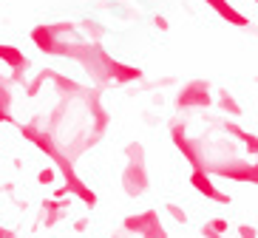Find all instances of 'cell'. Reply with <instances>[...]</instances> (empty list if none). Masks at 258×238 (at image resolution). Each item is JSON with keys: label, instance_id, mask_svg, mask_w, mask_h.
<instances>
[{"label": "cell", "instance_id": "1", "mask_svg": "<svg viewBox=\"0 0 258 238\" xmlns=\"http://www.w3.org/2000/svg\"><path fill=\"white\" fill-rule=\"evenodd\" d=\"M119 187L128 199H139L151 190V173H148V153L142 142H131L125 147V168L119 176Z\"/></svg>", "mask_w": 258, "mask_h": 238}, {"label": "cell", "instance_id": "2", "mask_svg": "<svg viewBox=\"0 0 258 238\" xmlns=\"http://www.w3.org/2000/svg\"><path fill=\"white\" fill-rule=\"evenodd\" d=\"M122 232L137 235V238H170V232L165 227V218H162V213L156 207L125 215L122 218Z\"/></svg>", "mask_w": 258, "mask_h": 238}, {"label": "cell", "instance_id": "3", "mask_svg": "<svg viewBox=\"0 0 258 238\" xmlns=\"http://www.w3.org/2000/svg\"><path fill=\"white\" fill-rule=\"evenodd\" d=\"M31 43L37 46V51H43L46 57H66L69 51V43L74 40H62L57 31H54L51 23H40L31 29Z\"/></svg>", "mask_w": 258, "mask_h": 238}, {"label": "cell", "instance_id": "4", "mask_svg": "<svg viewBox=\"0 0 258 238\" xmlns=\"http://www.w3.org/2000/svg\"><path fill=\"white\" fill-rule=\"evenodd\" d=\"M190 187L196 193H202V196H205L207 201H213V204H221V207H230V204H233V196L219 190L216 182H213V173H207V170H202V168L190 170Z\"/></svg>", "mask_w": 258, "mask_h": 238}, {"label": "cell", "instance_id": "5", "mask_svg": "<svg viewBox=\"0 0 258 238\" xmlns=\"http://www.w3.org/2000/svg\"><path fill=\"white\" fill-rule=\"evenodd\" d=\"M69 210H71V196L69 199H43L40 204V213H37V224L34 227H46V230H54L60 221L69 218Z\"/></svg>", "mask_w": 258, "mask_h": 238}, {"label": "cell", "instance_id": "6", "mask_svg": "<svg viewBox=\"0 0 258 238\" xmlns=\"http://www.w3.org/2000/svg\"><path fill=\"white\" fill-rule=\"evenodd\" d=\"M210 105V88H207L205 80H193L176 94V108L179 111H187V108H205Z\"/></svg>", "mask_w": 258, "mask_h": 238}, {"label": "cell", "instance_id": "7", "mask_svg": "<svg viewBox=\"0 0 258 238\" xmlns=\"http://www.w3.org/2000/svg\"><path fill=\"white\" fill-rule=\"evenodd\" d=\"M105 74H108V80L116 83V85H128V83L142 80V68H137V65H125V62L108 57V54H105Z\"/></svg>", "mask_w": 258, "mask_h": 238}, {"label": "cell", "instance_id": "8", "mask_svg": "<svg viewBox=\"0 0 258 238\" xmlns=\"http://www.w3.org/2000/svg\"><path fill=\"white\" fill-rule=\"evenodd\" d=\"M0 62L9 65V71H29L31 62L17 46H9V43H0Z\"/></svg>", "mask_w": 258, "mask_h": 238}, {"label": "cell", "instance_id": "9", "mask_svg": "<svg viewBox=\"0 0 258 238\" xmlns=\"http://www.w3.org/2000/svg\"><path fill=\"white\" fill-rule=\"evenodd\" d=\"M207 3H210V6L216 9V12H219L221 17H224V20H230L233 26H247V17H244V15H238V12H235L233 6H227L224 0H207Z\"/></svg>", "mask_w": 258, "mask_h": 238}, {"label": "cell", "instance_id": "10", "mask_svg": "<svg viewBox=\"0 0 258 238\" xmlns=\"http://www.w3.org/2000/svg\"><path fill=\"white\" fill-rule=\"evenodd\" d=\"M227 230H230V221L224 215H213L202 224V232H213V235H227Z\"/></svg>", "mask_w": 258, "mask_h": 238}, {"label": "cell", "instance_id": "11", "mask_svg": "<svg viewBox=\"0 0 258 238\" xmlns=\"http://www.w3.org/2000/svg\"><path fill=\"white\" fill-rule=\"evenodd\" d=\"M162 213H165V215H170V221L182 224V227H187V224H190V215L184 213V207H179L176 201H167L165 207H162Z\"/></svg>", "mask_w": 258, "mask_h": 238}, {"label": "cell", "instance_id": "12", "mask_svg": "<svg viewBox=\"0 0 258 238\" xmlns=\"http://www.w3.org/2000/svg\"><path fill=\"white\" fill-rule=\"evenodd\" d=\"M46 83H48V80L43 77V71H40L37 77L31 80V83H26V85H23V94L29 97V100H34V97H37V94L43 91V85H46Z\"/></svg>", "mask_w": 258, "mask_h": 238}, {"label": "cell", "instance_id": "13", "mask_svg": "<svg viewBox=\"0 0 258 238\" xmlns=\"http://www.w3.org/2000/svg\"><path fill=\"white\" fill-rule=\"evenodd\" d=\"M12 102H15V97H12V83L3 77L0 80V111H9Z\"/></svg>", "mask_w": 258, "mask_h": 238}, {"label": "cell", "instance_id": "14", "mask_svg": "<svg viewBox=\"0 0 258 238\" xmlns=\"http://www.w3.org/2000/svg\"><path fill=\"white\" fill-rule=\"evenodd\" d=\"M219 105H221V111H227V114H233V116H238V114H241V105H238V102H235L227 91H221Z\"/></svg>", "mask_w": 258, "mask_h": 238}, {"label": "cell", "instance_id": "15", "mask_svg": "<svg viewBox=\"0 0 258 238\" xmlns=\"http://www.w3.org/2000/svg\"><path fill=\"white\" fill-rule=\"evenodd\" d=\"M80 29L85 31V40H88V43H97V40L102 37V29H99L97 23H91V20H83V23H80Z\"/></svg>", "mask_w": 258, "mask_h": 238}, {"label": "cell", "instance_id": "16", "mask_svg": "<svg viewBox=\"0 0 258 238\" xmlns=\"http://www.w3.org/2000/svg\"><path fill=\"white\" fill-rule=\"evenodd\" d=\"M54 182H57V168H43V170H37V185L51 187Z\"/></svg>", "mask_w": 258, "mask_h": 238}, {"label": "cell", "instance_id": "17", "mask_svg": "<svg viewBox=\"0 0 258 238\" xmlns=\"http://www.w3.org/2000/svg\"><path fill=\"white\" fill-rule=\"evenodd\" d=\"M235 230H238V235H241V238H258V227H255V224H238Z\"/></svg>", "mask_w": 258, "mask_h": 238}, {"label": "cell", "instance_id": "18", "mask_svg": "<svg viewBox=\"0 0 258 238\" xmlns=\"http://www.w3.org/2000/svg\"><path fill=\"white\" fill-rule=\"evenodd\" d=\"M88 227H91V215H83V218H77V221L71 224V230L74 232H85Z\"/></svg>", "mask_w": 258, "mask_h": 238}, {"label": "cell", "instance_id": "19", "mask_svg": "<svg viewBox=\"0 0 258 238\" xmlns=\"http://www.w3.org/2000/svg\"><path fill=\"white\" fill-rule=\"evenodd\" d=\"M153 26H156L159 31H167V29H170V23H167V20H165L162 15H156V17H153Z\"/></svg>", "mask_w": 258, "mask_h": 238}, {"label": "cell", "instance_id": "20", "mask_svg": "<svg viewBox=\"0 0 258 238\" xmlns=\"http://www.w3.org/2000/svg\"><path fill=\"white\" fill-rule=\"evenodd\" d=\"M0 125H15V116H12V111H0Z\"/></svg>", "mask_w": 258, "mask_h": 238}, {"label": "cell", "instance_id": "21", "mask_svg": "<svg viewBox=\"0 0 258 238\" xmlns=\"http://www.w3.org/2000/svg\"><path fill=\"white\" fill-rule=\"evenodd\" d=\"M0 238H17V232H15V230H9V227H3V224H0Z\"/></svg>", "mask_w": 258, "mask_h": 238}, {"label": "cell", "instance_id": "22", "mask_svg": "<svg viewBox=\"0 0 258 238\" xmlns=\"http://www.w3.org/2000/svg\"><path fill=\"white\" fill-rule=\"evenodd\" d=\"M0 190H3V193H12V190H15V182H3V185H0Z\"/></svg>", "mask_w": 258, "mask_h": 238}, {"label": "cell", "instance_id": "23", "mask_svg": "<svg viewBox=\"0 0 258 238\" xmlns=\"http://www.w3.org/2000/svg\"><path fill=\"white\" fill-rule=\"evenodd\" d=\"M202 238H227V235H213V232H202Z\"/></svg>", "mask_w": 258, "mask_h": 238}, {"label": "cell", "instance_id": "24", "mask_svg": "<svg viewBox=\"0 0 258 238\" xmlns=\"http://www.w3.org/2000/svg\"><path fill=\"white\" fill-rule=\"evenodd\" d=\"M111 238H122V232H114V235H111Z\"/></svg>", "mask_w": 258, "mask_h": 238}, {"label": "cell", "instance_id": "25", "mask_svg": "<svg viewBox=\"0 0 258 238\" xmlns=\"http://www.w3.org/2000/svg\"><path fill=\"white\" fill-rule=\"evenodd\" d=\"M3 77H6V74H3V71H0V80H3Z\"/></svg>", "mask_w": 258, "mask_h": 238}]
</instances>
